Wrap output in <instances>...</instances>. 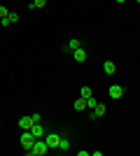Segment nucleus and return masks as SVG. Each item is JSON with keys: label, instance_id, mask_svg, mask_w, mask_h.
I'll return each mask as SVG.
<instances>
[{"label": "nucleus", "instance_id": "obj_19", "mask_svg": "<svg viewBox=\"0 0 140 156\" xmlns=\"http://www.w3.org/2000/svg\"><path fill=\"white\" fill-rule=\"evenodd\" d=\"M135 2H140V0H135Z\"/></svg>", "mask_w": 140, "mask_h": 156}, {"label": "nucleus", "instance_id": "obj_15", "mask_svg": "<svg viewBox=\"0 0 140 156\" xmlns=\"http://www.w3.org/2000/svg\"><path fill=\"white\" fill-rule=\"evenodd\" d=\"M80 96L84 98V100H87L89 96H93V91H91V89H89V86H82V89H80Z\"/></svg>", "mask_w": 140, "mask_h": 156}, {"label": "nucleus", "instance_id": "obj_8", "mask_svg": "<svg viewBox=\"0 0 140 156\" xmlns=\"http://www.w3.org/2000/svg\"><path fill=\"white\" fill-rule=\"evenodd\" d=\"M80 47H82V42H80V40H77V37H70V42L66 44V54H73L75 49H80Z\"/></svg>", "mask_w": 140, "mask_h": 156}, {"label": "nucleus", "instance_id": "obj_16", "mask_svg": "<svg viewBox=\"0 0 140 156\" xmlns=\"http://www.w3.org/2000/svg\"><path fill=\"white\" fill-rule=\"evenodd\" d=\"M96 105H98V100H96L93 96H89V98H87V110H93Z\"/></svg>", "mask_w": 140, "mask_h": 156}, {"label": "nucleus", "instance_id": "obj_14", "mask_svg": "<svg viewBox=\"0 0 140 156\" xmlns=\"http://www.w3.org/2000/svg\"><path fill=\"white\" fill-rule=\"evenodd\" d=\"M45 5H47V0H33V2H31V9H42Z\"/></svg>", "mask_w": 140, "mask_h": 156}, {"label": "nucleus", "instance_id": "obj_6", "mask_svg": "<svg viewBox=\"0 0 140 156\" xmlns=\"http://www.w3.org/2000/svg\"><path fill=\"white\" fill-rule=\"evenodd\" d=\"M31 133H33L35 137H45L47 135V128L42 126V121H38V124H33V128H31Z\"/></svg>", "mask_w": 140, "mask_h": 156}, {"label": "nucleus", "instance_id": "obj_2", "mask_svg": "<svg viewBox=\"0 0 140 156\" xmlns=\"http://www.w3.org/2000/svg\"><path fill=\"white\" fill-rule=\"evenodd\" d=\"M19 142H21V147H23V149H28V147H33L35 135L31 133V130H23V133H21V137H19Z\"/></svg>", "mask_w": 140, "mask_h": 156}, {"label": "nucleus", "instance_id": "obj_13", "mask_svg": "<svg viewBox=\"0 0 140 156\" xmlns=\"http://www.w3.org/2000/svg\"><path fill=\"white\" fill-rule=\"evenodd\" d=\"M93 114H96V119H98V117H103V114H105V105H103V103H98V105H96V107H93Z\"/></svg>", "mask_w": 140, "mask_h": 156}, {"label": "nucleus", "instance_id": "obj_17", "mask_svg": "<svg viewBox=\"0 0 140 156\" xmlns=\"http://www.w3.org/2000/svg\"><path fill=\"white\" fill-rule=\"evenodd\" d=\"M7 14H9V12H7V7H2V5H0V21H2V19H7Z\"/></svg>", "mask_w": 140, "mask_h": 156}, {"label": "nucleus", "instance_id": "obj_5", "mask_svg": "<svg viewBox=\"0 0 140 156\" xmlns=\"http://www.w3.org/2000/svg\"><path fill=\"white\" fill-rule=\"evenodd\" d=\"M70 56H73V58L77 61V63H84V61H87V56H89V54H87V49H84V47H80V49H75V51L70 54Z\"/></svg>", "mask_w": 140, "mask_h": 156}, {"label": "nucleus", "instance_id": "obj_18", "mask_svg": "<svg viewBox=\"0 0 140 156\" xmlns=\"http://www.w3.org/2000/svg\"><path fill=\"white\" fill-rule=\"evenodd\" d=\"M114 2H119V5H124V2H126V0H114Z\"/></svg>", "mask_w": 140, "mask_h": 156}, {"label": "nucleus", "instance_id": "obj_7", "mask_svg": "<svg viewBox=\"0 0 140 156\" xmlns=\"http://www.w3.org/2000/svg\"><path fill=\"white\" fill-rule=\"evenodd\" d=\"M33 124H35L33 117H21L19 119V128L21 130H31V128H33Z\"/></svg>", "mask_w": 140, "mask_h": 156}, {"label": "nucleus", "instance_id": "obj_4", "mask_svg": "<svg viewBox=\"0 0 140 156\" xmlns=\"http://www.w3.org/2000/svg\"><path fill=\"white\" fill-rule=\"evenodd\" d=\"M107 96L112 98V100H119V98L124 96V86L121 84H112L110 89H107Z\"/></svg>", "mask_w": 140, "mask_h": 156}, {"label": "nucleus", "instance_id": "obj_9", "mask_svg": "<svg viewBox=\"0 0 140 156\" xmlns=\"http://www.w3.org/2000/svg\"><path fill=\"white\" fill-rule=\"evenodd\" d=\"M103 72H105V75H117V65H114L112 61H105V63H103Z\"/></svg>", "mask_w": 140, "mask_h": 156}, {"label": "nucleus", "instance_id": "obj_12", "mask_svg": "<svg viewBox=\"0 0 140 156\" xmlns=\"http://www.w3.org/2000/svg\"><path fill=\"white\" fill-rule=\"evenodd\" d=\"M68 149H70V140L61 135V140H59V151H68Z\"/></svg>", "mask_w": 140, "mask_h": 156}, {"label": "nucleus", "instance_id": "obj_3", "mask_svg": "<svg viewBox=\"0 0 140 156\" xmlns=\"http://www.w3.org/2000/svg\"><path fill=\"white\" fill-rule=\"evenodd\" d=\"M59 140H61L59 133H47V135H45V142H47L49 149H59Z\"/></svg>", "mask_w": 140, "mask_h": 156}, {"label": "nucleus", "instance_id": "obj_1", "mask_svg": "<svg viewBox=\"0 0 140 156\" xmlns=\"http://www.w3.org/2000/svg\"><path fill=\"white\" fill-rule=\"evenodd\" d=\"M47 151H49V147H47L45 137H35L33 147H28V149H26V154H28V156H45Z\"/></svg>", "mask_w": 140, "mask_h": 156}, {"label": "nucleus", "instance_id": "obj_10", "mask_svg": "<svg viewBox=\"0 0 140 156\" xmlns=\"http://www.w3.org/2000/svg\"><path fill=\"white\" fill-rule=\"evenodd\" d=\"M16 21H19V14L9 12V14H7V19H2V26H12V23H16Z\"/></svg>", "mask_w": 140, "mask_h": 156}, {"label": "nucleus", "instance_id": "obj_11", "mask_svg": "<svg viewBox=\"0 0 140 156\" xmlns=\"http://www.w3.org/2000/svg\"><path fill=\"white\" fill-rule=\"evenodd\" d=\"M73 107H75V110H77V112H84V110H87V100H84V98H75V103H73Z\"/></svg>", "mask_w": 140, "mask_h": 156}]
</instances>
